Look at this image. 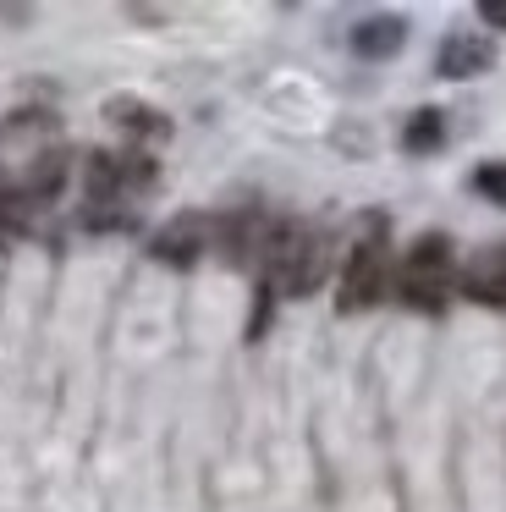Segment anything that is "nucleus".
<instances>
[{
  "mask_svg": "<svg viewBox=\"0 0 506 512\" xmlns=\"http://www.w3.org/2000/svg\"><path fill=\"white\" fill-rule=\"evenodd\" d=\"M330 270L325 232L308 221H270V237L259 248V287L286 292V298H308Z\"/></svg>",
  "mask_w": 506,
  "mask_h": 512,
  "instance_id": "1",
  "label": "nucleus"
},
{
  "mask_svg": "<svg viewBox=\"0 0 506 512\" xmlns=\"http://www.w3.org/2000/svg\"><path fill=\"white\" fill-rule=\"evenodd\" d=\"M457 287V254H451L446 232H424L413 237V248L402 254V270H396V298L418 314H440Z\"/></svg>",
  "mask_w": 506,
  "mask_h": 512,
  "instance_id": "2",
  "label": "nucleus"
},
{
  "mask_svg": "<svg viewBox=\"0 0 506 512\" xmlns=\"http://www.w3.org/2000/svg\"><path fill=\"white\" fill-rule=\"evenodd\" d=\"M391 292V243H385V221H369V232L352 243L347 265H341V292L336 309L341 314H363Z\"/></svg>",
  "mask_w": 506,
  "mask_h": 512,
  "instance_id": "3",
  "label": "nucleus"
},
{
  "mask_svg": "<svg viewBox=\"0 0 506 512\" xmlns=\"http://www.w3.org/2000/svg\"><path fill=\"white\" fill-rule=\"evenodd\" d=\"M204 248H215V215H176L149 237V254L171 270H193Z\"/></svg>",
  "mask_w": 506,
  "mask_h": 512,
  "instance_id": "4",
  "label": "nucleus"
},
{
  "mask_svg": "<svg viewBox=\"0 0 506 512\" xmlns=\"http://www.w3.org/2000/svg\"><path fill=\"white\" fill-rule=\"evenodd\" d=\"M462 298L479 309H506V243H484L462 265Z\"/></svg>",
  "mask_w": 506,
  "mask_h": 512,
  "instance_id": "5",
  "label": "nucleus"
},
{
  "mask_svg": "<svg viewBox=\"0 0 506 512\" xmlns=\"http://www.w3.org/2000/svg\"><path fill=\"white\" fill-rule=\"evenodd\" d=\"M495 67V45L479 34H451L435 56V72L440 78H479V72Z\"/></svg>",
  "mask_w": 506,
  "mask_h": 512,
  "instance_id": "6",
  "label": "nucleus"
},
{
  "mask_svg": "<svg viewBox=\"0 0 506 512\" xmlns=\"http://www.w3.org/2000/svg\"><path fill=\"white\" fill-rule=\"evenodd\" d=\"M105 116L132 138V149H138V144H165V138H171L165 111H154V105H143V100H127V94H121V100H110Z\"/></svg>",
  "mask_w": 506,
  "mask_h": 512,
  "instance_id": "7",
  "label": "nucleus"
},
{
  "mask_svg": "<svg viewBox=\"0 0 506 512\" xmlns=\"http://www.w3.org/2000/svg\"><path fill=\"white\" fill-rule=\"evenodd\" d=\"M402 45H407L402 17H363V23L352 28V50H358L363 61H391Z\"/></svg>",
  "mask_w": 506,
  "mask_h": 512,
  "instance_id": "8",
  "label": "nucleus"
},
{
  "mask_svg": "<svg viewBox=\"0 0 506 512\" xmlns=\"http://www.w3.org/2000/svg\"><path fill=\"white\" fill-rule=\"evenodd\" d=\"M440 144H446V116H440L435 105H424V111L407 116V127H402V149H407V155H435Z\"/></svg>",
  "mask_w": 506,
  "mask_h": 512,
  "instance_id": "9",
  "label": "nucleus"
},
{
  "mask_svg": "<svg viewBox=\"0 0 506 512\" xmlns=\"http://www.w3.org/2000/svg\"><path fill=\"white\" fill-rule=\"evenodd\" d=\"M39 215V199H28L22 188H0V248H11Z\"/></svg>",
  "mask_w": 506,
  "mask_h": 512,
  "instance_id": "10",
  "label": "nucleus"
},
{
  "mask_svg": "<svg viewBox=\"0 0 506 512\" xmlns=\"http://www.w3.org/2000/svg\"><path fill=\"white\" fill-rule=\"evenodd\" d=\"M473 193L506 210V160H484V166L473 171Z\"/></svg>",
  "mask_w": 506,
  "mask_h": 512,
  "instance_id": "11",
  "label": "nucleus"
},
{
  "mask_svg": "<svg viewBox=\"0 0 506 512\" xmlns=\"http://www.w3.org/2000/svg\"><path fill=\"white\" fill-rule=\"evenodd\" d=\"M479 23L506 28V0H479Z\"/></svg>",
  "mask_w": 506,
  "mask_h": 512,
  "instance_id": "12",
  "label": "nucleus"
}]
</instances>
